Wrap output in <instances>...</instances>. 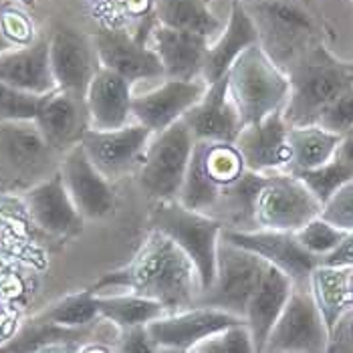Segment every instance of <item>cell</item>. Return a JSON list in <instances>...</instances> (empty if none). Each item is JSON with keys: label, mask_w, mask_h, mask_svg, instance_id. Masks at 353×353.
Segmentation results:
<instances>
[{"label": "cell", "mask_w": 353, "mask_h": 353, "mask_svg": "<svg viewBox=\"0 0 353 353\" xmlns=\"http://www.w3.org/2000/svg\"><path fill=\"white\" fill-rule=\"evenodd\" d=\"M109 287L156 301L168 313L190 309L202 299V285L194 263L172 239L156 228L150 230L132 263L105 274L93 291Z\"/></svg>", "instance_id": "6da1fadb"}, {"label": "cell", "mask_w": 353, "mask_h": 353, "mask_svg": "<svg viewBox=\"0 0 353 353\" xmlns=\"http://www.w3.org/2000/svg\"><path fill=\"white\" fill-rule=\"evenodd\" d=\"M291 93L283 117L291 128L313 125L350 85H353V63H343L319 43L287 71Z\"/></svg>", "instance_id": "7a4b0ae2"}, {"label": "cell", "mask_w": 353, "mask_h": 353, "mask_svg": "<svg viewBox=\"0 0 353 353\" xmlns=\"http://www.w3.org/2000/svg\"><path fill=\"white\" fill-rule=\"evenodd\" d=\"M228 97L239 113L241 125H254L283 111L291 93V79L261 45L241 54L226 73Z\"/></svg>", "instance_id": "3957f363"}, {"label": "cell", "mask_w": 353, "mask_h": 353, "mask_svg": "<svg viewBox=\"0 0 353 353\" xmlns=\"http://www.w3.org/2000/svg\"><path fill=\"white\" fill-rule=\"evenodd\" d=\"M254 27L261 47L272 61L289 71L317 41L315 17L299 0H243Z\"/></svg>", "instance_id": "277c9868"}, {"label": "cell", "mask_w": 353, "mask_h": 353, "mask_svg": "<svg viewBox=\"0 0 353 353\" xmlns=\"http://www.w3.org/2000/svg\"><path fill=\"white\" fill-rule=\"evenodd\" d=\"M61 160L34 121H0V194H25L57 174Z\"/></svg>", "instance_id": "5b68a950"}, {"label": "cell", "mask_w": 353, "mask_h": 353, "mask_svg": "<svg viewBox=\"0 0 353 353\" xmlns=\"http://www.w3.org/2000/svg\"><path fill=\"white\" fill-rule=\"evenodd\" d=\"M152 228L163 232L188 254L198 271L204 295L216 279L218 246L224 224L210 214L182 206L178 200L160 202L152 214Z\"/></svg>", "instance_id": "8992f818"}, {"label": "cell", "mask_w": 353, "mask_h": 353, "mask_svg": "<svg viewBox=\"0 0 353 353\" xmlns=\"http://www.w3.org/2000/svg\"><path fill=\"white\" fill-rule=\"evenodd\" d=\"M194 148L196 141L184 121L154 134L137 170L143 192L158 202L178 200Z\"/></svg>", "instance_id": "52a82bcc"}, {"label": "cell", "mask_w": 353, "mask_h": 353, "mask_svg": "<svg viewBox=\"0 0 353 353\" xmlns=\"http://www.w3.org/2000/svg\"><path fill=\"white\" fill-rule=\"evenodd\" d=\"M321 202L293 172H272L265 182L254 204V228L297 232L313 218L321 216Z\"/></svg>", "instance_id": "ba28073f"}, {"label": "cell", "mask_w": 353, "mask_h": 353, "mask_svg": "<svg viewBox=\"0 0 353 353\" xmlns=\"http://www.w3.org/2000/svg\"><path fill=\"white\" fill-rule=\"evenodd\" d=\"M265 267L267 263L263 259L222 239L218 246L216 279L198 305L214 307L245 319L248 303L263 279Z\"/></svg>", "instance_id": "9c48e42d"}, {"label": "cell", "mask_w": 353, "mask_h": 353, "mask_svg": "<svg viewBox=\"0 0 353 353\" xmlns=\"http://www.w3.org/2000/svg\"><path fill=\"white\" fill-rule=\"evenodd\" d=\"M222 239L230 245L252 252L263 259L267 265L283 271L295 285L309 283L311 272L319 265V259L307 252L297 241L295 232H279V230H232L224 228Z\"/></svg>", "instance_id": "30bf717a"}, {"label": "cell", "mask_w": 353, "mask_h": 353, "mask_svg": "<svg viewBox=\"0 0 353 353\" xmlns=\"http://www.w3.org/2000/svg\"><path fill=\"white\" fill-rule=\"evenodd\" d=\"M327 327L309 291H293L265 353H325Z\"/></svg>", "instance_id": "8fae6325"}, {"label": "cell", "mask_w": 353, "mask_h": 353, "mask_svg": "<svg viewBox=\"0 0 353 353\" xmlns=\"http://www.w3.org/2000/svg\"><path fill=\"white\" fill-rule=\"evenodd\" d=\"M91 37L99 65L117 73L125 81L134 85L137 81L165 79L156 51L136 32H128L119 27H105Z\"/></svg>", "instance_id": "7c38bea8"}, {"label": "cell", "mask_w": 353, "mask_h": 353, "mask_svg": "<svg viewBox=\"0 0 353 353\" xmlns=\"http://www.w3.org/2000/svg\"><path fill=\"white\" fill-rule=\"evenodd\" d=\"M152 136L148 128L134 121L119 130H89L83 136L81 148L108 180H117L139 170Z\"/></svg>", "instance_id": "4fadbf2b"}, {"label": "cell", "mask_w": 353, "mask_h": 353, "mask_svg": "<svg viewBox=\"0 0 353 353\" xmlns=\"http://www.w3.org/2000/svg\"><path fill=\"white\" fill-rule=\"evenodd\" d=\"M51 69L57 89L83 97L101 69L93 37L75 28H59L49 39Z\"/></svg>", "instance_id": "5bb4252c"}, {"label": "cell", "mask_w": 353, "mask_h": 353, "mask_svg": "<svg viewBox=\"0 0 353 353\" xmlns=\"http://www.w3.org/2000/svg\"><path fill=\"white\" fill-rule=\"evenodd\" d=\"M208 91V83L202 77L192 81L163 79L162 85L148 93L134 95V121L148 128L152 134H160L182 121Z\"/></svg>", "instance_id": "9a60e30c"}, {"label": "cell", "mask_w": 353, "mask_h": 353, "mask_svg": "<svg viewBox=\"0 0 353 353\" xmlns=\"http://www.w3.org/2000/svg\"><path fill=\"white\" fill-rule=\"evenodd\" d=\"M245 319L214 307L194 305L184 311L168 313L162 319L150 323L148 329L160 347L190 352L192 347H196L204 339L214 337L218 333L226 331L228 327L239 325Z\"/></svg>", "instance_id": "2e32d148"}, {"label": "cell", "mask_w": 353, "mask_h": 353, "mask_svg": "<svg viewBox=\"0 0 353 353\" xmlns=\"http://www.w3.org/2000/svg\"><path fill=\"white\" fill-rule=\"evenodd\" d=\"M59 172L83 220H101L113 210L115 194L111 180L93 165L81 143L63 154Z\"/></svg>", "instance_id": "e0dca14e"}, {"label": "cell", "mask_w": 353, "mask_h": 353, "mask_svg": "<svg viewBox=\"0 0 353 353\" xmlns=\"http://www.w3.org/2000/svg\"><path fill=\"white\" fill-rule=\"evenodd\" d=\"M243 156L248 172L272 174L289 172L291 168V143H289V123L283 111H276L267 119L246 125L234 141Z\"/></svg>", "instance_id": "ac0fdd59"}, {"label": "cell", "mask_w": 353, "mask_h": 353, "mask_svg": "<svg viewBox=\"0 0 353 353\" xmlns=\"http://www.w3.org/2000/svg\"><path fill=\"white\" fill-rule=\"evenodd\" d=\"M47 143L61 156L81 143L89 132V113L83 97H75L61 89L45 95L34 117Z\"/></svg>", "instance_id": "d6986e66"}, {"label": "cell", "mask_w": 353, "mask_h": 353, "mask_svg": "<svg viewBox=\"0 0 353 353\" xmlns=\"http://www.w3.org/2000/svg\"><path fill=\"white\" fill-rule=\"evenodd\" d=\"M196 143H234L243 125L228 97L226 77L208 85L206 95L182 119Z\"/></svg>", "instance_id": "ffe728a7"}, {"label": "cell", "mask_w": 353, "mask_h": 353, "mask_svg": "<svg viewBox=\"0 0 353 353\" xmlns=\"http://www.w3.org/2000/svg\"><path fill=\"white\" fill-rule=\"evenodd\" d=\"M134 85L101 67L85 93L89 130H119L134 123Z\"/></svg>", "instance_id": "44dd1931"}, {"label": "cell", "mask_w": 353, "mask_h": 353, "mask_svg": "<svg viewBox=\"0 0 353 353\" xmlns=\"http://www.w3.org/2000/svg\"><path fill=\"white\" fill-rule=\"evenodd\" d=\"M23 202L30 220L47 234L67 236L81 228L83 216L67 192L61 172L25 192Z\"/></svg>", "instance_id": "7402d4cb"}, {"label": "cell", "mask_w": 353, "mask_h": 353, "mask_svg": "<svg viewBox=\"0 0 353 353\" xmlns=\"http://www.w3.org/2000/svg\"><path fill=\"white\" fill-rule=\"evenodd\" d=\"M210 39L156 25L150 32V47L156 51L165 79L192 81L202 77Z\"/></svg>", "instance_id": "603a6c76"}, {"label": "cell", "mask_w": 353, "mask_h": 353, "mask_svg": "<svg viewBox=\"0 0 353 353\" xmlns=\"http://www.w3.org/2000/svg\"><path fill=\"white\" fill-rule=\"evenodd\" d=\"M254 45H261L259 30L254 27L243 0H232L226 25L208 47L202 79L208 85L224 79L234 61Z\"/></svg>", "instance_id": "cb8c5ba5"}, {"label": "cell", "mask_w": 353, "mask_h": 353, "mask_svg": "<svg viewBox=\"0 0 353 353\" xmlns=\"http://www.w3.org/2000/svg\"><path fill=\"white\" fill-rule=\"evenodd\" d=\"M0 81L32 95H49L57 89L51 69L49 39H37L27 47H12L0 53Z\"/></svg>", "instance_id": "d4e9b609"}, {"label": "cell", "mask_w": 353, "mask_h": 353, "mask_svg": "<svg viewBox=\"0 0 353 353\" xmlns=\"http://www.w3.org/2000/svg\"><path fill=\"white\" fill-rule=\"evenodd\" d=\"M293 291H295V283L285 272L271 265L265 267L263 279L248 303L245 315V323L250 329L256 353H265L267 350L272 329Z\"/></svg>", "instance_id": "484cf974"}, {"label": "cell", "mask_w": 353, "mask_h": 353, "mask_svg": "<svg viewBox=\"0 0 353 353\" xmlns=\"http://www.w3.org/2000/svg\"><path fill=\"white\" fill-rule=\"evenodd\" d=\"M309 293L329 333L341 315L353 307L352 269H337L319 263L309 276Z\"/></svg>", "instance_id": "4316f807"}, {"label": "cell", "mask_w": 353, "mask_h": 353, "mask_svg": "<svg viewBox=\"0 0 353 353\" xmlns=\"http://www.w3.org/2000/svg\"><path fill=\"white\" fill-rule=\"evenodd\" d=\"M154 17L162 27L194 32L210 41L224 28L208 0H154Z\"/></svg>", "instance_id": "83f0119b"}, {"label": "cell", "mask_w": 353, "mask_h": 353, "mask_svg": "<svg viewBox=\"0 0 353 353\" xmlns=\"http://www.w3.org/2000/svg\"><path fill=\"white\" fill-rule=\"evenodd\" d=\"M343 136H337L321 128L313 125H289V143H291V168L289 172L299 174L307 170H315L323 163L331 162L337 156L339 143Z\"/></svg>", "instance_id": "f1b7e54d"}, {"label": "cell", "mask_w": 353, "mask_h": 353, "mask_svg": "<svg viewBox=\"0 0 353 353\" xmlns=\"http://www.w3.org/2000/svg\"><path fill=\"white\" fill-rule=\"evenodd\" d=\"M95 297H97L99 317L121 331L134 327H148L168 315V309L163 305L136 293H117V295L95 293Z\"/></svg>", "instance_id": "f546056e"}, {"label": "cell", "mask_w": 353, "mask_h": 353, "mask_svg": "<svg viewBox=\"0 0 353 353\" xmlns=\"http://www.w3.org/2000/svg\"><path fill=\"white\" fill-rule=\"evenodd\" d=\"M196 154L204 172L218 188H228L246 172L241 152L234 143H196Z\"/></svg>", "instance_id": "4dcf8cb0"}, {"label": "cell", "mask_w": 353, "mask_h": 353, "mask_svg": "<svg viewBox=\"0 0 353 353\" xmlns=\"http://www.w3.org/2000/svg\"><path fill=\"white\" fill-rule=\"evenodd\" d=\"M41 317L67 329H87L97 319H101L97 309V297L93 291H83L57 301L53 307L41 313Z\"/></svg>", "instance_id": "1f68e13d"}, {"label": "cell", "mask_w": 353, "mask_h": 353, "mask_svg": "<svg viewBox=\"0 0 353 353\" xmlns=\"http://www.w3.org/2000/svg\"><path fill=\"white\" fill-rule=\"evenodd\" d=\"M297 176L303 180V184L311 190V194L321 202V206L327 204L345 184L353 182L350 172L345 170V165L339 162L337 158H333L331 162L323 163V165H319L315 170L299 172Z\"/></svg>", "instance_id": "d6a6232c"}, {"label": "cell", "mask_w": 353, "mask_h": 353, "mask_svg": "<svg viewBox=\"0 0 353 353\" xmlns=\"http://www.w3.org/2000/svg\"><path fill=\"white\" fill-rule=\"evenodd\" d=\"M347 232L335 228L333 224H329L325 218L317 216L313 218L309 224H305L301 230L295 232L297 241L301 243V246L311 252L313 256H317L319 261L327 256L331 250H335L337 245L345 239Z\"/></svg>", "instance_id": "836d02e7"}, {"label": "cell", "mask_w": 353, "mask_h": 353, "mask_svg": "<svg viewBox=\"0 0 353 353\" xmlns=\"http://www.w3.org/2000/svg\"><path fill=\"white\" fill-rule=\"evenodd\" d=\"M43 97L0 81V121H34Z\"/></svg>", "instance_id": "e575fe53"}, {"label": "cell", "mask_w": 353, "mask_h": 353, "mask_svg": "<svg viewBox=\"0 0 353 353\" xmlns=\"http://www.w3.org/2000/svg\"><path fill=\"white\" fill-rule=\"evenodd\" d=\"M188 353H256L250 329L246 323L228 327L226 331L218 333L214 337L204 339Z\"/></svg>", "instance_id": "d590c367"}, {"label": "cell", "mask_w": 353, "mask_h": 353, "mask_svg": "<svg viewBox=\"0 0 353 353\" xmlns=\"http://www.w3.org/2000/svg\"><path fill=\"white\" fill-rule=\"evenodd\" d=\"M0 34L12 47H27L39 39L32 19L21 6H2L0 8Z\"/></svg>", "instance_id": "8d00e7d4"}, {"label": "cell", "mask_w": 353, "mask_h": 353, "mask_svg": "<svg viewBox=\"0 0 353 353\" xmlns=\"http://www.w3.org/2000/svg\"><path fill=\"white\" fill-rule=\"evenodd\" d=\"M321 128L337 136H347L353 132V85H350L329 108L323 111V115L317 121Z\"/></svg>", "instance_id": "74e56055"}, {"label": "cell", "mask_w": 353, "mask_h": 353, "mask_svg": "<svg viewBox=\"0 0 353 353\" xmlns=\"http://www.w3.org/2000/svg\"><path fill=\"white\" fill-rule=\"evenodd\" d=\"M321 218L343 232H353V182L345 184L327 204H323Z\"/></svg>", "instance_id": "f35d334b"}, {"label": "cell", "mask_w": 353, "mask_h": 353, "mask_svg": "<svg viewBox=\"0 0 353 353\" xmlns=\"http://www.w3.org/2000/svg\"><path fill=\"white\" fill-rule=\"evenodd\" d=\"M158 347L148 327H134L121 331L117 353H156Z\"/></svg>", "instance_id": "ab89813d"}, {"label": "cell", "mask_w": 353, "mask_h": 353, "mask_svg": "<svg viewBox=\"0 0 353 353\" xmlns=\"http://www.w3.org/2000/svg\"><path fill=\"white\" fill-rule=\"evenodd\" d=\"M325 353H353V307L329 331Z\"/></svg>", "instance_id": "60d3db41"}, {"label": "cell", "mask_w": 353, "mask_h": 353, "mask_svg": "<svg viewBox=\"0 0 353 353\" xmlns=\"http://www.w3.org/2000/svg\"><path fill=\"white\" fill-rule=\"evenodd\" d=\"M319 263L327 267H337V269H353V232H347L337 248L331 250Z\"/></svg>", "instance_id": "b9f144b4"}, {"label": "cell", "mask_w": 353, "mask_h": 353, "mask_svg": "<svg viewBox=\"0 0 353 353\" xmlns=\"http://www.w3.org/2000/svg\"><path fill=\"white\" fill-rule=\"evenodd\" d=\"M335 158L345 165V170L350 172V176H352L353 180V132L352 134H347V136H343Z\"/></svg>", "instance_id": "7bdbcfd3"}, {"label": "cell", "mask_w": 353, "mask_h": 353, "mask_svg": "<svg viewBox=\"0 0 353 353\" xmlns=\"http://www.w3.org/2000/svg\"><path fill=\"white\" fill-rule=\"evenodd\" d=\"M91 4L99 12H119L121 14V0H91Z\"/></svg>", "instance_id": "ee69618b"}, {"label": "cell", "mask_w": 353, "mask_h": 353, "mask_svg": "<svg viewBox=\"0 0 353 353\" xmlns=\"http://www.w3.org/2000/svg\"><path fill=\"white\" fill-rule=\"evenodd\" d=\"M37 353H77V347H75V343H51Z\"/></svg>", "instance_id": "f6af8a7d"}, {"label": "cell", "mask_w": 353, "mask_h": 353, "mask_svg": "<svg viewBox=\"0 0 353 353\" xmlns=\"http://www.w3.org/2000/svg\"><path fill=\"white\" fill-rule=\"evenodd\" d=\"M77 353H113L108 345L101 343H85L81 347H77Z\"/></svg>", "instance_id": "bcb514c9"}, {"label": "cell", "mask_w": 353, "mask_h": 353, "mask_svg": "<svg viewBox=\"0 0 353 353\" xmlns=\"http://www.w3.org/2000/svg\"><path fill=\"white\" fill-rule=\"evenodd\" d=\"M8 49H12V45H10V43L0 34V53H4V51H8Z\"/></svg>", "instance_id": "7dc6e473"}, {"label": "cell", "mask_w": 353, "mask_h": 353, "mask_svg": "<svg viewBox=\"0 0 353 353\" xmlns=\"http://www.w3.org/2000/svg\"><path fill=\"white\" fill-rule=\"evenodd\" d=\"M156 353H188V352H182V350H174V347H158V352Z\"/></svg>", "instance_id": "c3c4849f"}, {"label": "cell", "mask_w": 353, "mask_h": 353, "mask_svg": "<svg viewBox=\"0 0 353 353\" xmlns=\"http://www.w3.org/2000/svg\"><path fill=\"white\" fill-rule=\"evenodd\" d=\"M19 6H25V8H32L37 4V0H17Z\"/></svg>", "instance_id": "681fc988"}, {"label": "cell", "mask_w": 353, "mask_h": 353, "mask_svg": "<svg viewBox=\"0 0 353 353\" xmlns=\"http://www.w3.org/2000/svg\"><path fill=\"white\" fill-rule=\"evenodd\" d=\"M352 291H353V269H352Z\"/></svg>", "instance_id": "f907efd6"}, {"label": "cell", "mask_w": 353, "mask_h": 353, "mask_svg": "<svg viewBox=\"0 0 353 353\" xmlns=\"http://www.w3.org/2000/svg\"><path fill=\"white\" fill-rule=\"evenodd\" d=\"M352 2H353V0H352Z\"/></svg>", "instance_id": "816d5d0a"}]
</instances>
